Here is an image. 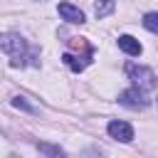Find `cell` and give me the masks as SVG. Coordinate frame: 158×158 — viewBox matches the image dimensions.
Segmentation results:
<instances>
[{
    "label": "cell",
    "mask_w": 158,
    "mask_h": 158,
    "mask_svg": "<svg viewBox=\"0 0 158 158\" xmlns=\"http://www.w3.org/2000/svg\"><path fill=\"white\" fill-rule=\"evenodd\" d=\"M118 101H121L123 106H128V109H143V106L148 104V101L143 99V94H141L138 86H136V89H126V91H121Z\"/></svg>",
    "instance_id": "3957f363"
},
{
    "label": "cell",
    "mask_w": 158,
    "mask_h": 158,
    "mask_svg": "<svg viewBox=\"0 0 158 158\" xmlns=\"http://www.w3.org/2000/svg\"><path fill=\"white\" fill-rule=\"evenodd\" d=\"M143 27L151 30V32H158V12H148L143 17Z\"/></svg>",
    "instance_id": "ba28073f"
},
{
    "label": "cell",
    "mask_w": 158,
    "mask_h": 158,
    "mask_svg": "<svg viewBox=\"0 0 158 158\" xmlns=\"http://www.w3.org/2000/svg\"><path fill=\"white\" fill-rule=\"evenodd\" d=\"M59 15L67 20V22H74V25H81L84 22V12L69 2H59Z\"/></svg>",
    "instance_id": "5b68a950"
},
{
    "label": "cell",
    "mask_w": 158,
    "mask_h": 158,
    "mask_svg": "<svg viewBox=\"0 0 158 158\" xmlns=\"http://www.w3.org/2000/svg\"><path fill=\"white\" fill-rule=\"evenodd\" d=\"M111 10H114V0H99L94 12H96V17H104V15H109Z\"/></svg>",
    "instance_id": "52a82bcc"
},
{
    "label": "cell",
    "mask_w": 158,
    "mask_h": 158,
    "mask_svg": "<svg viewBox=\"0 0 158 158\" xmlns=\"http://www.w3.org/2000/svg\"><path fill=\"white\" fill-rule=\"evenodd\" d=\"M109 136L116 138V141L128 143V141L133 138V128H131L126 121H111V123H109Z\"/></svg>",
    "instance_id": "277c9868"
},
{
    "label": "cell",
    "mask_w": 158,
    "mask_h": 158,
    "mask_svg": "<svg viewBox=\"0 0 158 158\" xmlns=\"http://www.w3.org/2000/svg\"><path fill=\"white\" fill-rule=\"evenodd\" d=\"M118 49H123L126 54H131V57H138L141 54V42L136 40V37H131V35H121L118 37Z\"/></svg>",
    "instance_id": "8992f818"
},
{
    "label": "cell",
    "mask_w": 158,
    "mask_h": 158,
    "mask_svg": "<svg viewBox=\"0 0 158 158\" xmlns=\"http://www.w3.org/2000/svg\"><path fill=\"white\" fill-rule=\"evenodd\" d=\"M126 72H128V77L133 79V84H136L138 89H153V86H156V74H153V69L138 67V64H126Z\"/></svg>",
    "instance_id": "7a4b0ae2"
},
{
    "label": "cell",
    "mask_w": 158,
    "mask_h": 158,
    "mask_svg": "<svg viewBox=\"0 0 158 158\" xmlns=\"http://www.w3.org/2000/svg\"><path fill=\"white\" fill-rule=\"evenodd\" d=\"M0 49H5V52L12 54V67H22L25 59H27L25 57L27 44H25V40L20 35H0Z\"/></svg>",
    "instance_id": "6da1fadb"
}]
</instances>
